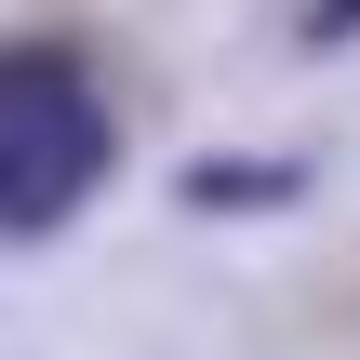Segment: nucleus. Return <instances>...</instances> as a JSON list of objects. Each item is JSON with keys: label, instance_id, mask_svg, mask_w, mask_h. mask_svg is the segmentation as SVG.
Instances as JSON below:
<instances>
[{"label": "nucleus", "instance_id": "obj_1", "mask_svg": "<svg viewBox=\"0 0 360 360\" xmlns=\"http://www.w3.org/2000/svg\"><path fill=\"white\" fill-rule=\"evenodd\" d=\"M107 94H94V67L67 53V40H13L0 53V227L13 240H40V227H67L94 187H107Z\"/></svg>", "mask_w": 360, "mask_h": 360}]
</instances>
